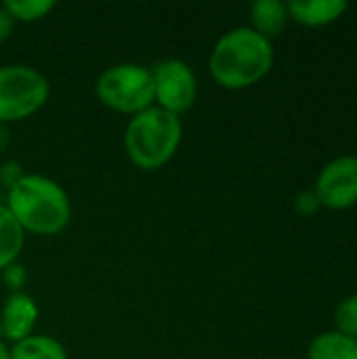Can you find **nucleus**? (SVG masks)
Listing matches in <instances>:
<instances>
[{
    "label": "nucleus",
    "instance_id": "nucleus-14",
    "mask_svg": "<svg viewBox=\"0 0 357 359\" xmlns=\"http://www.w3.org/2000/svg\"><path fill=\"white\" fill-rule=\"evenodd\" d=\"M2 6L13 17V21L32 23V21L46 17L55 8V2L53 0H6L2 2Z\"/></svg>",
    "mask_w": 357,
    "mask_h": 359
},
{
    "label": "nucleus",
    "instance_id": "nucleus-16",
    "mask_svg": "<svg viewBox=\"0 0 357 359\" xmlns=\"http://www.w3.org/2000/svg\"><path fill=\"white\" fill-rule=\"evenodd\" d=\"M320 208H322V204H320V198L314 191V187L311 189H303V191L297 194V198H295V210L299 215L314 217L316 212H320Z\"/></svg>",
    "mask_w": 357,
    "mask_h": 359
},
{
    "label": "nucleus",
    "instance_id": "nucleus-11",
    "mask_svg": "<svg viewBox=\"0 0 357 359\" xmlns=\"http://www.w3.org/2000/svg\"><path fill=\"white\" fill-rule=\"evenodd\" d=\"M307 359H357V341L339 330L320 332L307 347Z\"/></svg>",
    "mask_w": 357,
    "mask_h": 359
},
{
    "label": "nucleus",
    "instance_id": "nucleus-12",
    "mask_svg": "<svg viewBox=\"0 0 357 359\" xmlns=\"http://www.w3.org/2000/svg\"><path fill=\"white\" fill-rule=\"evenodd\" d=\"M25 244V231L13 219L8 208L0 204V273L17 263Z\"/></svg>",
    "mask_w": 357,
    "mask_h": 359
},
{
    "label": "nucleus",
    "instance_id": "nucleus-13",
    "mask_svg": "<svg viewBox=\"0 0 357 359\" xmlns=\"http://www.w3.org/2000/svg\"><path fill=\"white\" fill-rule=\"evenodd\" d=\"M11 359H67V351L53 337L32 334L11 347Z\"/></svg>",
    "mask_w": 357,
    "mask_h": 359
},
{
    "label": "nucleus",
    "instance_id": "nucleus-1",
    "mask_svg": "<svg viewBox=\"0 0 357 359\" xmlns=\"http://www.w3.org/2000/svg\"><path fill=\"white\" fill-rule=\"evenodd\" d=\"M274 42L248 25L225 32L213 46L208 69L213 80L227 90H242L263 80L274 67Z\"/></svg>",
    "mask_w": 357,
    "mask_h": 359
},
{
    "label": "nucleus",
    "instance_id": "nucleus-15",
    "mask_svg": "<svg viewBox=\"0 0 357 359\" xmlns=\"http://www.w3.org/2000/svg\"><path fill=\"white\" fill-rule=\"evenodd\" d=\"M335 330L357 341V292L345 297L335 309Z\"/></svg>",
    "mask_w": 357,
    "mask_h": 359
},
{
    "label": "nucleus",
    "instance_id": "nucleus-3",
    "mask_svg": "<svg viewBox=\"0 0 357 359\" xmlns=\"http://www.w3.org/2000/svg\"><path fill=\"white\" fill-rule=\"evenodd\" d=\"M183 139L179 116L156 105L133 116L124 130L128 160L141 170H158L173 160Z\"/></svg>",
    "mask_w": 357,
    "mask_h": 359
},
{
    "label": "nucleus",
    "instance_id": "nucleus-9",
    "mask_svg": "<svg viewBox=\"0 0 357 359\" xmlns=\"http://www.w3.org/2000/svg\"><path fill=\"white\" fill-rule=\"evenodd\" d=\"M290 19L307 27H322L339 17L349 8L345 0H292L286 2Z\"/></svg>",
    "mask_w": 357,
    "mask_h": 359
},
{
    "label": "nucleus",
    "instance_id": "nucleus-4",
    "mask_svg": "<svg viewBox=\"0 0 357 359\" xmlns=\"http://www.w3.org/2000/svg\"><path fill=\"white\" fill-rule=\"evenodd\" d=\"M95 95L105 107L133 118L156 105L151 69L139 63L112 65L99 74Z\"/></svg>",
    "mask_w": 357,
    "mask_h": 359
},
{
    "label": "nucleus",
    "instance_id": "nucleus-10",
    "mask_svg": "<svg viewBox=\"0 0 357 359\" xmlns=\"http://www.w3.org/2000/svg\"><path fill=\"white\" fill-rule=\"evenodd\" d=\"M248 15H250L248 27H252L257 34H261L267 40L280 36L290 19L286 2L280 0H257L250 4Z\"/></svg>",
    "mask_w": 357,
    "mask_h": 359
},
{
    "label": "nucleus",
    "instance_id": "nucleus-2",
    "mask_svg": "<svg viewBox=\"0 0 357 359\" xmlns=\"http://www.w3.org/2000/svg\"><path fill=\"white\" fill-rule=\"evenodd\" d=\"M4 206L21 229L34 236H57L72 219L67 191L44 175H23L8 187Z\"/></svg>",
    "mask_w": 357,
    "mask_h": 359
},
{
    "label": "nucleus",
    "instance_id": "nucleus-19",
    "mask_svg": "<svg viewBox=\"0 0 357 359\" xmlns=\"http://www.w3.org/2000/svg\"><path fill=\"white\" fill-rule=\"evenodd\" d=\"M21 177H23V172H21V166H17V164H13V162L4 164V168L0 170V179L6 183V187H11L13 183H17Z\"/></svg>",
    "mask_w": 357,
    "mask_h": 359
},
{
    "label": "nucleus",
    "instance_id": "nucleus-7",
    "mask_svg": "<svg viewBox=\"0 0 357 359\" xmlns=\"http://www.w3.org/2000/svg\"><path fill=\"white\" fill-rule=\"evenodd\" d=\"M322 208L347 210L357 204V156L343 154L326 162L314 183Z\"/></svg>",
    "mask_w": 357,
    "mask_h": 359
},
{
    "label": "nucleus",
    "instance_id": "nucleus-8",
    "mask_svg": "<svg viewBox=\"0 0 357 359\" xmlns=\"http://www.w3.org/2000/svg\"><path fill=\"white\" fill-rule=\"evenodd\" d=\"M38 305L25 292H13L0 311V339L6 343H19L34 334L38 324Z\"/></svg>",
    "mask_w": 357,
    "mask_h": 359
},
{
    "label": "nucleus",
    "instance_id": "nucleus-6",
    "mask_svg": "<svg viewBox=\"0 0 357 359\" xmlns=\"http://www.w3.org/2000/svg\"><path fill=\"white\" fill-rule=\"evenodd\" d=\"M151 69L156 107L183 116L198 99V78L189 63L181 59H162Z\"/></svg>",
    "mask_w": 357,
    "mask_h": 359
},
{
    "label": "nucleus",
    "instance_id": "nucleus-17",
    "mask_svg": "<svg viewBox=\"0 0 357 359\" xmlns=\"http://www.w3.org/2000/svg\"><path fill=\"white\" fill-rule=\"evenodd\" d=\"M2 280H4V284H6L13 292H21L23 284L27 282L25 267L19 265V263H13L11 267H6V269L2 271Z\"/></svg>",
    "mask_w": 357,
    "mask_h": 359
},
{
    "label": "nucleus",
    "instance_id": "nucleus-21",
    "mask_svg": "<svg viewBox=\"0 0 357 359\" xmlns=\"http://www.w3.org/2000/svg\"><path fill=\"white\" fill-rule=\"evenodd\" d=\"M0 359H11V349L6 347V343L0 339Z\"/></svg>",
    "mask_w": 357,
    "mask_h": 359
},
{
    "label": "nucleus",
    "instance_id": "nucleus-18",
    "mask_svg": "<svg viewBox=\"0 0 357 359\" xmlns=\"http://www.w3.org/2000/svg\"><path fill=\"white\" fill-rule=\"evenodd\" d=\"M13 29H15V21H13V17L4 11V6L0 4V44L6 42V40L11 38Z\"/></svg>",
    "mask_w": 357,
    "mask_h": 359
},
{
    "label": "nucleus",
    "instance_id": "nucleus-20",
    "mask_svg": "<svg viewBox=\"0 0 357 359\" xmlns=\"http://www.w3.org/2000/svg\"><path fill=\"white\" fill-rule=\"evenodd\" d=\"M8 143H11V133H8V126H6V124H0V154H4V151H6Z\"/></svg>",
    "mask_w": 357,
    "mask_h": 359
},
{
    "label": "nucleus",
    "instance_id": "nucleus-5",
    "mask_svg": "<svg viewBox=\"0 0 357 359\" xmlns=\"http://www.w3.org/2000/svg\"><path fill=\"white\" fill-rule=\"evenodd\" d=\"M50 97V84L29 65L0 67V124L25 120L40 111Z\"/></svg>",
    "mask_w": 357,
    "mask_h": 359
}]
</instances>
